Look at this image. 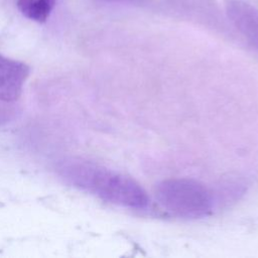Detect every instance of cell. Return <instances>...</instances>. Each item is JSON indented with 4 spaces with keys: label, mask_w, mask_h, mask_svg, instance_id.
<instances>
[{
    "label": "cell",
    "mask_w": 258,
    "mask_h": 258,
    "mask_svg": "<svg viewBox=\"0 0 258 258\" xmlns=\"http://www.w3.org/2000/svg\"><path fill=\"white\" fill-rule=\"evenodd\" d=\"M56 3L57 0H17L16 6L26 18L43 23L50 16Z\"/></svg>",
    "instance_id": "5b68a950"
},
{
    "label": "cell",
    "mask_w": 258,
    "mask_h": 258,
    "mask_svg": "<svg viewBox=\"0 0 258 258\" xmlns=\"http://www.w3.org/2000/svg\"><path fill=\"white\" fill-rule=\"evenodd\" d=\"M59 175L70 184L105 202L135 210L146 209L149 198L132 177L91 161L71 158L57 166Z\"/></svg>",
    "instance_id": "6da1fadb"
},
{
    "label": "cell",
    "mask_w": 258,
    "mask_h": 258,
    "mask_svg": "<svg viewBox=\"0 0 258 258\" xmlns=\"http://www.w3.org/2000/svg\"><path fill=\"white\" fill-rule=\"evenodd\" d=\"M224 7L232 24L258 51V8L242 0H225Z\"/></svg>",
    "instance_id": "277c9868"
},
{
    "label": "cell",
    "mask_w": 258,
    "mask_h": 258,
    "mask_svg": "<svg viewBox=\"0 0 258 258\" xmlns=\"http://www.w3.org/2000/svg\"><path fill=\"white\" fill-rule=\"evenodd\" d=\"M29 72L26 63L0 54V101H16L22 94Z\"/></svg>",
    "instance_id": "3957f363"
},
{
    "label": "cell",
    "mask_w": 258,
    "mask_h": 258,
    "mask_svg": "<svg viewBox=\"0 0 258 258\" xmlns=\"http://www.w3.org/2000/svg\"><path fill=\"white\" fill-rule=\"evenodd\" d=\"M113 1H134V0H113Z\"/></svg>",
    "instance_id": "8992f818"
},
{
    "label": "cell",
    "mask_w": 258,
    "mask_h": 258,
    "mask_svg": "<svg viewBox=\"0 0 258 258\" xmlns=\"http://www.w3.org/2000/svg\"><path fill=\"white\" fill-rule=\"evenodd\" d=\"M154 195L165 211L179 218L200 219L208 216L214 207L209 188L190 178L164 179L156 184Z\"/></svg>",
    "instance_id": "7a4b0ae2"
}]
</instances>
